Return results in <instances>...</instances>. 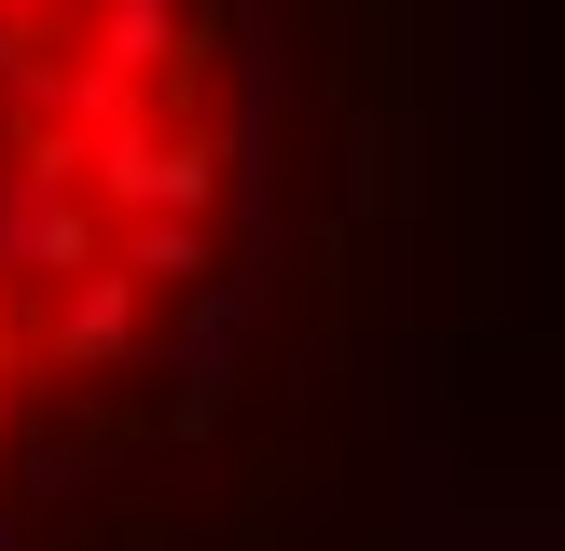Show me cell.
<instances>
[{"label": "cell", "mask_w": 565, "mask_h": 551, "mask_svg": "<svg viewBox=\"0 0 565 551\" xmlns=\"http://www.w3.org/2000/svg\"><path fill=\"white\" fill-rule=\"evenodd\" d=\"M235 0H0V496L207 331L248 248Z\"/></svg>", "instance_id": "cell-1"}]
</instances>
